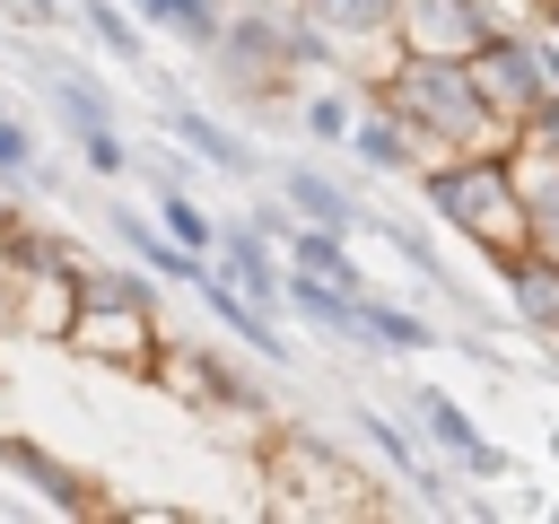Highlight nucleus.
Masks as SVG:
<instances>
[{
    "label": "nucleus",
    "instance_id": "obj_1",
    "mask_svg": "<svg viewBox=\"0 0 559 524\" xmlns=\"http://www.w3.org/2000/svg\"><path fill=\"white\" fill-rule=\"evenodd\" d=\"M376 105H393L402 122H411V140L428 148V166L437 157H463V148H515L524 131H507L489 105H480V87H472V61H428V52H402L376 87H367ZM419 166V175H428Z\"/></svg>",
    "mask_w": 559,
    "mask_h": 524
},
{
    "label": "nucleus",
    "instance_id": "obj_2",
    "mask_svg": "<svg viewBox=\"0 0 559 524\" xmlns=\"http://www.w3.org/2000/svg\"><path fill=\"white\" fill-rule=\"evenodd\" d=\"M70 358H96L114 376H148L157 349H166V323H157V288L122 262H79V314L61 332Z\"/></svg>",
    "mask_w": 559,
    "mask_h": 524
},
{
    "label": "nucleus",
    "instance_id": "obj_3",
    "mask_svg": "<svg viewBox=\"0 0 559 524\" xmlns=\"http://www.w3.org/2000/svg\"><path fill=\"white\" fill-rule=\"evenodd\" d=\"M419 192H428V210H437L472 253H489V262H507V253L533 245V227H524V192H515V157H507V148L437 157V166L419 175Z\"/></svg>",
    "mask_w": 559,
    "mask_h": 524
},
{
    "label": "nucleus",
    "instance_id": "obj_4",
    "mask_svg": "<svg viewBox=\"0 0 559 524\" xmlns=\"http://www.w3.org/2000/svg\"><path fill=\"white\" fill-rule=\"evenodd\" d=\"M262 480H271V515H384L367 472L341 445H323L314 428H271L262 437Z\"/></svg>",
    "mask_w": 559,
    "mask_h": 524
},
{
    "label": "nucleus",
    "instance_id": "obj_5",
    "mask_svg": "<svg viewBox=\"0 0 559 524\" xmlns=\"http://www.w3.org/2000/svg\"><path fill=\"white\" fill-rule=\"evenodd\" d=\"M148 384H166L183 410H262V393H253L210 341H166L157 367H148Z\"/></svg>",
    "mask_w": 559,
    "mask_h": 524
},
{
    "label": "nucleus",
    "instance_id": "obj_6",
    "mask_svg": "<svg viewBox=\"0 0 559 524\" xmlns=\"http://www.w3.org/2000/svg\"><path fill=\"white\" fill-rule=\"evenodd\" d=\"M489 26H498L489 0H393V44L428 61H472Z\"/></svg>",
    "mask_w": 559,
    "mask_h": 524
},
{
    "label": "nucleus",
    "instance_id": "obj_7",
    "mask_svg": "<svg viewBox=\"0 0 559 524\" xmlns=\"http://www.w3.org/2000/svg\"><path fill=\"white\" fill-rule=\"evenodd\" d=\"M52 105H61L70 140H79V157L96 175H131V140H122V122H114V105H105V87L87 70H52Z\"/></svg>",
    "mask_w": 559,
    "mask_h": 524
},
{
    "label": "nucleus",
    "instance_id": "obj_8",
    "mask_svg": "<svg viewBox=\"0 0 559 524\" xmlns=\"http://www.w3.org/2000/svg\"><path fill=\"white\" fill-rule=\"evenodd\" d=\"M210 262H218V279H236L253 306H280V288H288V271H280V245H271V227H262V218H218V245H210Z\"/></svg>",
    "mask_w": 559,
    "mask_h": 524
},
{
    "label": "nucleus",
    "instance_id": "obj_9",
    "mask_svg": "<svg viewBox=\"0 0 559 524\" xmlns=\"http://www.w3.org/2000/svg\"><path fill=\"white\" fill-rule=\"evenodd\" d=\"M0 463L44 498V507H70V515H105V498L87 489V472H70L61 454H44L35 437H17V428H0Z\"/></svg>",
    "mask_w": 559,
    "mask_h": 524
},
{
    "label": "nucleus",
    "instance_id": "obj_10",
    "mask_svg": "<svg viewBox=\"0 0 559 524\" xmlns=\"http://www.w3.org/2000/svg\"><path fill=\"white\" fill-rule=\"evenodd\" d=\"M411 410H419V428H428V437H437V445H445V454H454V463H463L472 480H507V454H498V445H489V437L472 428V410H463L454 393L419 384V402H411Z\"/></svg>",
    "mask_w": 559,
    "mask_h": 524
},
{
    "label": "nucleus",
    "instance_id": "obj_11",
    "mask_svg": "<svg viewBox=\"0 0 559 524\" xmlns=\"http://www.w3.org/2000/svg\"><path fill=\"white\" fill-rule=\"evenodd\" d=\"M507 157H515V192H524V227H533V245H542V253L559 262V148L524 131V140H515Z\"/></svg>",
    "mask_w": 559,
    "mask_h": 524
},
{
    "label": "nucleus",
    "instance_id": "obj_12",
    "mask_svg": "<svg viewBox=\"0 0 559 524\" xmlns=\"http://www.w3.org/2000/svg\"><path fill=\"white\" fill-rule=\"evenodd\" d=\"M349 157L376 166V175H419V166H428V148L411 140V122H402L393 105H376V96H367L358 122H349Z\"/></svg>",
    "mask_w": 559,
    "mask_h": 524
},
{
    "label": "nucleus",
    "instance_id": "obj_13",
    "mask_svg": "<svg viewBox=\"0 0 559 524\" xmlns=\"http://www.w3.org/2000/svg\"><path fill=\"white\" fill-rule=\"evenodd\" d=\"M498 288H507V306H515L542 341H559V262H550L542 245L507 253V262H498Z\"/></svg>",
    "mask_w": 559,
    "mask_h": 524
},
{
    "label": "nucleus",
    "instance_id": "obj_14",
    "mask_svg": "<svg viewBox=\"0 0 559 524\" xmlns=\"http://www.w3.org/2000/svg\"><path fill=\"white\" fill-rule=\"evenodd\" d=\"M280 192H288V210L297 218H314V227H341V236H358L367 227V210L349 201V183H332L323 166H306V157H288L280 166Z\"/></svg>",
    "mask_w": 559,
    "mask_h": 524
},
{
    "label": "nucleus",
    "instance_id": "obj_15",
    "mask_svg": "<svg viewBox=\"0 0 559 524\" xmlns=\"http://www.w3.org/2000/svg\"><path fill=\"white\" fill-rule=\"evenodd\" d=\"M105 227H114V236H122V245L140 253V271H157V279H183V288H192V279H201V262H210V253L175 245L166 227H148V218L131 210V201H105Z\"/></svg>",
    "mask_w": 559,
    "mask_h": 524
},
{
    "label": "nucleus",
    "instance_id": "obj_16",
    "mask_svg": "<svg viewBox=\"0 0 559 524\" xmlns=\"http://www.w3.org/2000/svg\"><path fill=\"white\" fill-rule=\"evenodd\" d=\"M166 131H175V148H183V157H201V166H218V175H262V157H253L227 122H210L201 105H175V114H166Z\"/></svg>",
    "mask_w": 559,
    "mask_h": 524
},
{
    "label": "nucleus",
    "instance_id": "obj_17",
    "mask_svg": "<svg viewBox=\"0 0 559 524\" xmlns=\"http://www.w3.org/2000/svg\"><path fill=\"white\" fill-rule=\"evenodd\" d=\"M349 306H358V332H367V349H428L437 341V323L419 314V306H393V297H376V288H349Z\"/></svg>",
    "mask_w": 559,
    "mask_h": 524
},
{
    "label": "nucleus",
    "instance_id": "obj_18",
    "mask_svg": "<svg viewBox=\"0 0 559 524\" xmlns=\"http://www.w3.org/2000/svg\"><path fill=\"white\" fill-rule=\"evenodd\" d=\"M131 17L157 26V35H175V44H192V52H218L227 0H131Z\"/></svg>",
    "mask_w": 559,
    "mask_h": 524
},
{
    "label": "nucleus",
    "instance_id": "obj_19",
    "mask_svg": "<svg viewBox=\"0 0 559 524\" xmlns=\"http://www.w3.org/2000/svg\"><path fill=\"white\" fill-rule=\"evenodd\" d=\"M358 105H367V87H349V96H341V87H314V96L297 105V122H306L323 148H349V122H358Z\"/></svg>",
    "mask_w": 559,
    "mask_h": 524
},
{
    "label": "nucleus",
    "instance_id": "obj_20",
    "mask_svg": "<svg viewBox=\"0 0 559 524\" xmlns=\"http://www.w3.org/2000/svg\"><path fill=\"white\" fill-rule=\"evenodd\" d=\"M157 227H166L175 245H192V253H210V245H218V218H210L183 183H157Z\"/></svg>",
    "mask_w": 559,
    "mask_h": 524
},
{
    "label": "nucleus",
    "instance_id": "obj_21",
    "mask_svg": "<svg viewBox=\"0 0 559 524\" xmlns=\"http://www.w3.org/2000/svg\"><path fill=\"white\" fill-rule=\"evenodd\" d=\"M87 17V35L114 52V61H140V26H131V0H70Z\"/></svg>",
    "mask_w": 559,
    "mask_h": 524
},
{
    "label": "nucleus",
    "instance_id": "obj_22",
    "mask_svg": "<svg viewBox=\"0 0 559 524\" xmlns=\"http://www.w3.org/2000/svg\"><path fill=\"white\" fill-rule=\"evenodd\" d=\"M0 183H35V131L0 105Z\"/></svg>",
    "mask_w": 559,
    "mask_h": 524
},
{
    "label": "nucleus",
    "instance_id": "obj_23",
    "mask_svg": "<svg viewBox=\"0 0 559 524\" xmlns=\"http://www.w3.org/2000/svg\"><path fill=\"white\" fill-rule=\"evenodd\" d=\"M533 26H542V35L559 44V0H533Z\"/></svg>",
    "mask_w": 559,
    "mask_h": 524
},
{
    "label": "nucleus",
    "instance_id": "obj_24",
    "mask_svg": "<svg viewBox=\"0 0 559 524\" xmlns=\"http://www.w3.org/2000/svg\"><path fill=\"white\" fill-rule=\"evenodd\" d=\"M550 454H559V437H550Z\"/></svg>",
    "mask_w": 559,
    "mask_h": 524
}]
</instances>
